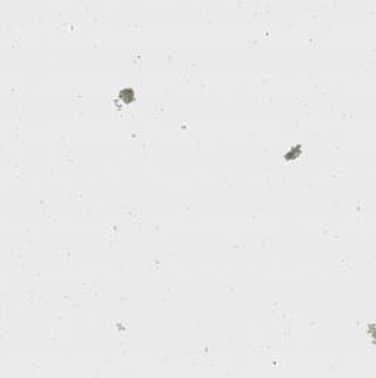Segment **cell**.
I'll use <instances>...</instances> for the list:
<instances>
[{
  "mask_svg": "<svg viewBox=\"0 0 376 378\" xmlns=\"http://www.w3.org/2000/svg\"><path fill=\"white\" fill-rule=\"evenodd\" d=\"M133 94H134V93H133V90H131V89H126V90H122V92H121L120 96H121V98H126V101L130 102V101H131V98H133Z\"/></svg>",
  "mask_w": 376,
  "mask_h": 378,
  "instance_id": "1",
  "label": "cell"
}]
</instances>
